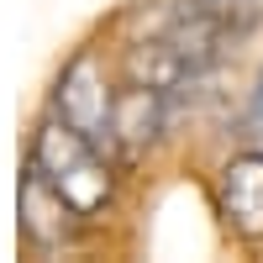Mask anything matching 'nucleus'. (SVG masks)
Here are the masks:
<instances>
[{
    "label": "nucleus",
    "instance_id": "obj_1",
    "mask_svg": "<svg viewBox=\"0 0 263 263\" xmlns=\"http://www.w3.org/2000/svg\"><path fill=\"white\" fill-rule=\"evenodd\" d=\"M100 153H105L100 142L74 132L63 116L42 121L37 137H32V168H42V179H48L84 221H90L95 211H105V200H111V168H105Z\"/></svg>",
    "mask_w": 263,
    "mask_h": 263
},
{
    "label": "nucleus",
    "instance_id": "obj_2",
    "mask_svg": "<svg viewBox=\"0 0 263 263\" xmlns=\"http://www.w3.org/2000/svg\"><path fill=\"white\" fill-rule=\"evenodd\" d=\"M53 116H63L74 132H84L90 142L111 147V116H116V95L100 74V58L84 48L69 58V69L58 74V90H53Z\"/></svg>",
    "mask_w": 263,
    "mask_h": 263
},
{
    "label": "nucleus",
    "instance_id": "obj_3",
    "mask_svg": "<svg viewBox=\"0 0 263 263\" xmlns=\"http://www.w3.org/2000/svg\"><path fill=\"white\" fill-rule=\"evenodd\" d=\"M216 200L237 237L258 242L263 237V153H237L216 174Z\"/></svg>",
    "mask_w": 263,
    "mask_h": 263
},
{
    "label": "nucleus",
    "instance_id": "obj_4",
    "mask_svg": "<svg viewBox=\"0 0 263 263\" xmlns=\"http://www.w3.org/2000/svg\"><path fill=\"white\" fill-rule=\"evenodd\" d=\"M79 221H84V216L42 179V168L27 163V174H21V232H27L37 248H63Z\"/></svg>",
    "mask_w": 263,
    "mask_h": 263
},
{
    "label": "nucleus",
    "instance_id": "obj_5",
    "mask_svg": "<svg viewBox=\"0 0 263 263\" xmlns=\"http://www.w3.org/2000/svg\"><path fill=\"white\" fill-rule=\"evenodd\" d=\"M158 132H163V90H142V84H132L126 95H116L111 147L121 153V158H137Z\"/></svg>",
    "mask_w": 263,
    "mask_h": 263
},
{
    "label": "nucleus",
    "instance_id": "obj_6",
    "mask_svg": "<svg viewBox=\"0 0 263 263\" xmlns=\"http://www.w3.org/2000/svg\"><path fill=\"white\" fill-rule=\"evenodd\" d=\"M184 74H195V63L174 37H147L126 48V79L142 84V90H174Z\"/></svg>",
    "mask_w": 263,
    "mask_h": 263
}]
</instances>
